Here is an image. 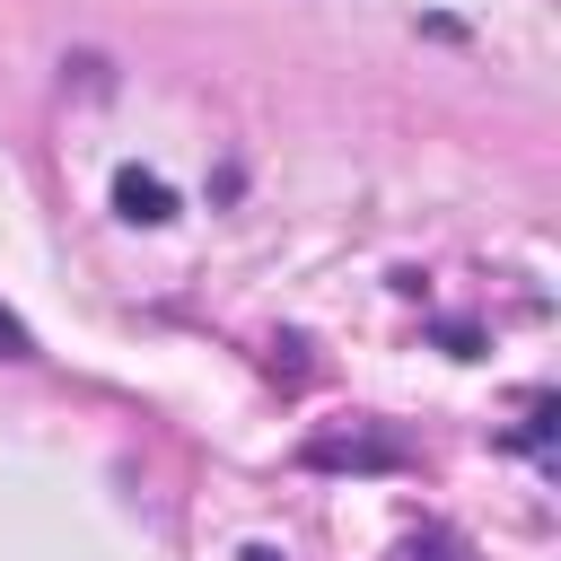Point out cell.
<instances>
[{
    "label": "cell",
    "mask_w": 561,
    "mask_h": 561,
    "mask_svg": "<svg viewBox=\"0 0 561 561\" xmlns=\"http://www.w3.org/2000/svg\"><path fill=\"white\" fill-rule=\"evenodd\" d=\"M307 465H403V438H386V430H324V438H307Z\"/></svg>",
    "instance_id": "cell-1"
},
{
    "label": "cell",
    "mask_w": 561,
    "mask_h": 561,
    "mask_svg": "<svg viewBox=\"0 0 561 561\" xmlns=\"http://www.w3.org/2000/svg\"><path fill=\"white\" fill-rule=\"evenodd\" d=\"M114 210H123L131 228H158V219H175V193H167L158 175H140V167H123V175H114Z\"/></svg>",
    "instance_id": "cell-2"
},
{
    "label": "cell",
    "mask_w": 561,
    "mask_h": 561,
    "mask_svg": "<svg viewBox=\"0 0 561 561\" xmlns=\"http://www.w3.org/2000/svg\"><path fill=\"white\" fill-rule=\"evenodd\" d=\"M394 561H473V552H465V543H456L447 526H430V535H412V543H403Z\"/></svg>",
    "instance_id": "cell-3"
},
{
    "label": "cell",
    "mask_w": 561,
    "mask_h": 561,
    "mask_svg": "<svg viewBox=\"0 0 561 561\" xmlns=\"http://www.w3.org/2000/svg\"><path fill=\"white\" fill-rule=\"evenodd\" d=\"M543 438H552V394H535V403H526V430H517V447H543Z\"/></svg>",
    "instance_id": "cell-4"
},
{
    "label": "cell",
    "mask_w": 561,
    "mask_h": 561,
    "mask_svg": "<svg viewBox=\"0 0 561 561\" xmlns=\"http://www.w3.org/2000/svg\"><path fill=\"white\" fill-rule=\"evenodd\" d=\"M0 359H35V333H26L9 307H0Z\"/></svg>",
    "instance_id": "cell-5"
},
{
    "label": "cell",
    "mask_w": 561,
    "mask_h": 561,
    "mask_svg": "<svg viewBox=\"0 0 561 561\" xmlns=\"http://www.w3.org/2000/svg\"><path fill=\"white\" fill-rule=\"evenodd\" d=\"M245 561H280V552H272V543H245Z\"/></svg>",
    "instance_id": "cell-6"
}]
</instances>
